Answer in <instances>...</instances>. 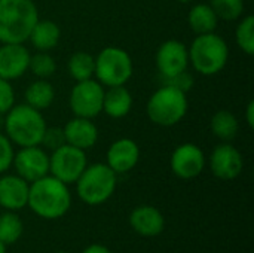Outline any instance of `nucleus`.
Masks as SVG:
<instances>
[{
    "mask_svg": "<svg viewBox=\"0 0 254 253\" xmlns=\"http://www.w3.org/2000/svg\"><path fill=\"white\" fill-rule=\"evenodd\" d=\"M27 206L36 216L42 219H60L65 216L71 207V194L68 185L48 174L30 183Z\"/></svg>",
    "mask_w": 254,
    "mask_h": 253,
    "instance_id": "obj_1",
    "label": "nucleus"
},
{
    "mask_svg": "<svg viewBox=\"0 0 254 253\" xmlns=\"http://www.w3.org/2000/svg\"><path fill=\"white\" fill-rule=\"evenodd\" d=\"M39 21L33 0H0V42L25 43Z\"/></svg>",
    "mask_w": 254,
    "mask_h": 253,
    "instance_id": "obj_2",
    "label": "nucleus"
},
{
    "mask_svg": "<svg viewBox=\"0 0 254 253\" xmlns=\"http://www.w3.org/2000/svg\"><path fill=\"white\" fill-rule=\"evenodd\" d=\"M3 128L12 145L19 148L39 146L46 130V122L40 110L28 104H13L4 115Z\"/></svg>",
    "mask_w": 254,
    "mask_h": 253,
    "instance_id": "obj_3",
    "label": "nucleus"
},
{
    "mask_svg": "<svg viewBox=\"0 0 254 253\" xmlns=\"http://www.w3.org/2000/svg\"><path fill=\"white\" fill-rule=\"evenodd\" d=\"M188 51L189 63L198 73L204 76H214L220 73L229 60L228 43L216 33L198 34Z\"/></svg>",
    "mask_w": 254,
    "mask_h": 253,
    "instance_id": "obj_4",
    "label": "nucleus"
},
{
    "mask_svg": "<svg viewBox=\"0 0 254 253\" xmlns=\"http://www.w3.org/2000/svg\"><path fill=\"white\" fill-rule=\"evenodd\" d=\"M77 197L88 206H100L112 198L118 186V174L103 163L86 166L74 182Z\"/></svg>",
    "mask_w": 254,
    "mask_h": 253,
    "instance_id": "obj_5",
    "label": "nucleus"
},
{
    "mask_svg": "<svg viewBox=\"0 0 254 253\" xmlns=\"http://www.w3.org/2000/svg\"><path fill=\"white\" fill-rule=\"evenodd\" d=\"M189 109L188 97L183 91L164 85L156 89L146 107L149 119L159 127H174L183 121Z\"/></svg>",
    "mask_w": 254,
    "mask_h": 253,
    "instance_id": "obj_6",
    "label": "nucleus"
},
{
    "mask_svg": "<svg viewBox=\"0 0 254 253\" xmlns=\"http://www.w3.org/2000/svg\"><path fill=\"white\" fill-rule=\"evenodd\" d=\"M134 72L131 55L118 46H107L95 57L94 76L103 86L125 85Z\"/></svg>",
    "mask_w": 254,
    "mask_h": 253,
    "instance_id": "obj_7",
    "label": "nucleus"
},
{
    "mask_svg": "<svg viewBox=\"0 0 254 253\" xmlns=\"http://www.w3.org/2000/svg\"><path fill=\"white\" fill-rule=\"evenodd\" d=\"M88 166L85 151L70 145L52 151L49 155V174L64 182L65 185L74 183Z\"/></svg>",
    "mask_w": 254,
    "mask_h": 253,
    "instance_id": "obj_8",
    "label": "nucleus"
},
{
    "mask_svg": "<svg viewBox=\"0 0 254 253\" xmlns=\"http://www.w3.org/2000/svg\"><path fill=\"white\" fill-rule=\"evenodd\" d=\"M103 98L104 88L98 81L88 79L77 82L68 98L70 109L74 116L94 119L103 112Z\"/></svg>",
    "mask_w": 254,
    "mask_h": 253,
    "instance_id": "obj_9",
    "label": "nucleus"
},
{
    "mask_svg": "<svg viewBox=\"0 0 254 253\" xmlns=\"http://www.w3.org/2000/svg\"><path fill=\"white\" fill-rule=\"evenodd\" d=\"M12 166L19 177L33 183L49 174V155L39 146L21 148L15 155Z\"/></svg>",
    "mask_w": 254,
    "mask_h": 253,
    "instance_id": "obj_10",
    "label": "nucleus"
},
{
    "mask_svg": "<svg viewBox=\"0 0 254 253\" xmlns=\"http://www.w3.org/2000/svg\"><path fill=\"white\" fill-rule=\"evenodd\" d=\"M205 155L195 143H183L174 149L170 158L171 171L183 180L198 177L205 169Z\"/></svg>",
    "mask_w": 254,
    "mask_h": 253,
    "instance_id": "obj_11",
    "label": "nucleus"
},
{
    "mask_svg": "<svg viewBox=\"0 0 254 253\" xmlns=\"http://www.w3.org/2000/svg\"><path fill=\"white\" fill-rule=\"evenodd\" d=\"M208 164L214 177L220 180H234L243 173L244 158L234 145L225 142L213 149Z\"/></svg>",
    "mask_w": 254,
    "mask_h": 253,
    "instance_id": "obj_12",
    "label": "nucleus"
},
{
    "mask_svg": "<svg viewBox=\"0 0 254 253\" xmlns=\"http://www.w3.org/2000/svg\"><path fill=\"white\" fill-rule=\"evenodd\" d=\"M156 67L164 78L174 76L180 72L188 70L189 66V51L188 46L176 39L165 40L156 51L155 57Z\"/></svg>",
    "mask_w": 254,
    "mask_h": 253,
    "instance_id": "obj_13",
    "label": "nucleus"
},
{
    "mask_svg": "<svg viewBox=\"0 0 254 253\" xmlns=\"http://www.w3.org/2000/svg\"><path fill=\"white\" fill-rule=\"evenodd\" d=\"M30 57L24 43H3L0 46V78L10 82L24 76L28 70Z\"/></svg>",
    "mask_w": 254,
    "mask_h": 253,
    "instance_id": "obj_14",
    "label": "nucleus"
},
{
    "mask_svg": "<svg viewBox=\"0 0 254 253\" xmlns=\"http://www.w3.org/2000/svg\"><path fill=\"white\" fill-rule=\"evenodd\" d=\"M140 160V148L135 140L124 137L110 145L106 155V164L116 173L124 174L135 169Z\"/></svg>",
    "mask_w": 254,
    "mask_h": 253,
    "instance_id": "obj_15",
    "label": "nucleus"
},
{
    "mask_svg": "<svg viewBox=\"0 0 254 253\" xmlns=\"http://www.w3.org/2000/svg\"><path fill=\"white\" fill-rule=\"evenodd\" d=\"M129 227L134 233H137L141 237H158L165 230V218L162 212L149 204H143L135 207L129 213Z\"/></svg>",
    "mask_w": 254,
    "mask_h": 253,
    "instance_id": "obj_16",
    "label": "nucleus"
},
{
    "mask_svg": "<svg viewBox=\"0 0 254 253\" xmlns=\"http://www.w3.org/2000/svg\"><path fill=\"white\" fill-rule=\"evenodd\" d=\"M30 183L18 174H4L0 177V207L9 212H18L27 207Z\"/></svg>",
    "mask_w": 254,
    "mask_h": 253,
    "instance_id": "obj_17",
    "label": "nucleus"
},
{
    "mask_svg": "<svg viewBox=\"0 0 254 253\" xmlns=\"http://www.w3.org/2000/svg\"><path fill=\"white\" fill-rule=\"evenodd\" d=\"M63 130L65 143L82 151L94 148L98 140V128L92 119L74 116L65 124Z\"/></svg>",
    "mask_w": 254,
    "mask_h": 253,
    "instance_id": "obj_18",
    "label": "nucleus"
},
{
    "mask_svg": "<svg viewBox=\"0 0 254 253\" xmlns=\"http://www.w3.org/2000/svg\"><path fill=\"white\" fill-rule=\"evenodd\" d=\"M132 107V95L125 88V85L121 86H110L109 91H104L103 98V112L115 119L124 118L131 112Z\"/></svg>",
    "mask_w": 254,
    "mask_h": 253,
    "instance_id": "obj_19",
    "label": "nucleus"
},
{
    "mask_svg": "<svg viewBox=\"0 0 254 253\" xmlns=\"http://www.w3.org/2000/svg\"><path fill=\"white\" fill-rule=\"evenodd\" d=\"M60 37H61V30L57 22L51 19H39L30 33L28 40L37 51L48 52L58 45Z\"/></svg>",
    "mask_w": 254,
    "mask_h": 253,
    "instance_id": "obj_20",
    "label": "nucleus"
},
{
    "mask_svg": "<svg viewBox=\"0 0 254 253\" xmlns=\"http://www.w3.org/2000/svg\"><path fill=\"white\" fill-rule=\"evenodd\" d=\"M188 22L190 30L198 36V34H207V33H214L219 24V18L211 9L210 4L207 3H198L192 6L188 15Z\"/></svg>",
    "mask_w": 254,
    "mask_h": 253,
    "instance_id": "obj_21",
    "label": "nucleus"
},
{
    "mask_svg": "<svg viewBox=\"0 0 254 253\" xmlns=\"http://www.w3.org/2000/svg\"><path fill=\"white\" fill-rule=\"evenodd\" d=\"M24 98H25V104L42 112L54 103L55 89L46 79H37L28 85Z\"/></svg>",
    "mask_w": 254,
    "mask_h": 253,
    "instance_id": "obj_22",
    "label": "nucleus"
},
{
    "mask_svg": "<svg viewBox=\"0 0 254 253\" xmlns=\"http://www.w3.org/2000/svg\"><path fill=\"white\" fill-rule=\"evenodd\" d=\"M210 127L211 133L222 142H232L240 131V122L237 116L226 109H222L213 115Z\"/></svg>",
    "mask_w": 254,
    "mask_h": 253,
    "instance_id": "obj_23",
    "label": "nucleus"
},
{
    "mask_svg": "<svg viewBox=\"0 0 254 253\" xmlns=\"http://www.w3.org/2000/svg\"><path fill=\"white\" fill-rule=\"evenodd\" d=\"M67 69L68 75L76 82L92 79L95 73V58L85 51H77L71 54V57L68 58Z\"/></svg>",
    "mask_w": 254,
    "mask_h": 253,
    "instance_id": "obj_24",
    "label": "nucleus"
},
{
    "mask_svg": "<svg viewBox=\"0 0 254 253\" xmlns=\"http://www.w3.org/2000/svg\"><path fill=\"white\" fill-rule=\"evenodd\" d=\"M24 233L22 219L16 212H3L0 215V242L6 246L16 243Z\"/></svg>",
    "mask_w": 254,
    "mask_h": 253,
    "instance_id": "obj_25",
    "label": "nucleus"
},
{
    "mask_svg": "<svg viewBox=\"0 0 254 253\" xmlns=\"http://www.w3.org/2000/svg\"><path fill=\"white\" fill-rule=\"evenodd\" d=\"M235 40L237 45L240 46V49L243 52H246L247 55H253L254 54V16L253 15H247L244 16L240 24L237 25L235 30Z\"/></svg>",
    "mask_w": 254,
    "mask_h": 253,
    "instance_id": "obj_26",
    "label": "nucleus"
},
{
    "mask_svg": "<svg viewBox=\"0 0 254 253\" xmlns=\"http://www.w3.org/2000/svg\"><path fill=\"white\" fill-rule=\"evenodd\" d=\"M28 69L39 79H48L57 72V61L51 54L37 51V54L30 57Z\"/></svg>",
    "mask_w": 254,
    "mask_h": 253,
    "instance_id": "obj_27",
    "label": "nucleus"
},
{
    "mask_svg": "<svg viewBox=\"0 0 254 253\" xmlns=\"http://www.w3.org/2000/svg\"><path fill=\"white\" fill-rule=\"evenodd\" d=\"M210 6L219 19L235 21L244 12V0H210Z\"/></svg>",
    "mask_w": 254,
    "mask_h": 253,
    "instance_id": "obj_28",
    "label": "nucleus"
},
{
    "mask_svg": "<svg viewBox=\"0 0 254 253\" xmlns=\"http://www.w3.org/2000/svg\"><path fill=\"white\" fill-rule=\"evenodd\" d=\"M40 145H43L49 151H55V149L61 148L63 145H65L64 130L60 127H46Z\"/></svg>",
    "mask_w": 254,
    "mask_h": 253,
    "instance_id": "obj_29",
    "label": "nucleus"
},
{
    "mask_svg": "<svg viewBox=\"0 0 254 253\" xmlns=\"http://www.w3.org/2000/svg\"><path fill=\"white\" fill-rule=\"evenodd\" d=\"M164 85H170L173 88H177L180 91H183L185 94H188L193 85H195V79L192 76V73H189L188 70L185 72H180L174 76H170V78H164Z\"/></svg>",
    "mask_w": 254,
    "mask_h": 253,
    "instance_id": "obj_30",
    "label": "nucleus"
},
{
    "mask_svg": "<svg viewBox=\"0 0 254 253\" xmlns=\"http://www.w3.org/2000/svg\"><path fill=\"white\" fill-rule=\"evenodd\" d=\"M13 155L15 151L12 142L7 139V136L0 133V174H3L12 167Z\"/></svg>",
    "mask_w": 254,
    "mask_h": 253,
    "instance_id": "obj_31",
    "label": "nucleus"
},
{
    "mask_svg": "<svg viewBox=\"0 0 254 253\" xmlns=\"http://www.w3.org/2000/svg\"><path fill=\"white\" fill-rule=\"evenodd\" d=\"M15 104V92L9 81L0 78V115H6Z\"/></svg>",
    "mask_w": 254,
    "mask_h": 253,
    "instance_id": "obj_32",
    "label": "nucleus"
},
{
    "mask_svg": "<svg viewBox=\"0 0 254 253\" xmlns=\"http://www.w3.org/2000/svg\"><path fill=\"white\" fill-rule=\"evenodd\" d=\"M82 253H113L107 246H104V245H100V243H94V245H89V246H86Z\"/></svg>",
    "mask_w": 254,
    "mask_h": 253,
    "instance_id": "obj_33",
    "label": "nucleus"
},
{
    "mask_svg": "<svg viewBox=\"0 0 254 253\" xmlns=\"http://www.w3.org/2000/svg\"><path fill=\"white\" fill-rule=\"evenodd\" d=\"M246 121H247L249 127H250V128H253L254 127V101L253 100H252V101L247 104V107H246Z\"/></svg>",
    "mask_w": 254,
    "mask_h": 253,
    "instance_id": "obj_34",
    "label": "nucleus"
},
{
    "mask_svg": "<svg viewBox=\"0 0 254 253\" xmlns=\"http://www.w3.org/2000/svg\"><path fill=\"white\" fill-rule=\"evenodd\" d=\"M6 248H7V246L3 245V243L0 242V253H6Z\"/></svg>",
    "mask_w": 254,
    "mask_h": 253,
    "instance_id": "obj_35",
    "label": "nucleus"
},
{
    "mask_svg": "<svg viewBox=\"0 0 254 253\" xmlns=\"http://www.w3.org/2000/svg\"><path fill=\"white\" fill-rule=\"evenodd\" d=\"M177 1H180V3H189V1H192V0H177Z\"/></svg>",
    "mask_w": 254,
    "mask_h": 253,
    "instance_id": "obj_36",
    "label": "nucleus"
},
{
    "mask_svg": "<svg viewBox=\"0 0 254 253\" xmlns=\"http://www.w3.org/2000/svg\"><path fill=\"white\" fill-rule=\"evenodd\" d=\"M57 253H70V252H64V251H61V252H57Z\"/></svg>",
    "mask_w": 254,
    "mask_h": 253,
    "instance_id": "obj_37",
    "label": "nucleus"
}]
</instances>
